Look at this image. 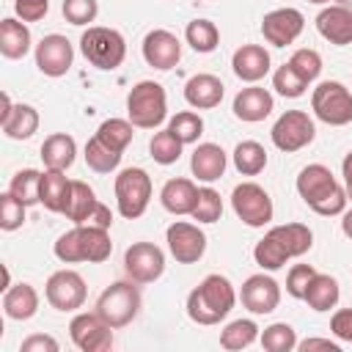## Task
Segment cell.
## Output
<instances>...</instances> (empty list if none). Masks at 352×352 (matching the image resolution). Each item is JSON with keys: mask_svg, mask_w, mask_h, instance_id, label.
<instances>
[{"mask_svg": "<svg viewBox=\"0 0 352 352\" xmlns=\"http://www.w3.org/2000/svg\"><path fill=\"white\" fill-rule=\"evenodd\" d=\"M116 204H118V214L126 220L140 217L148 209L151 201V176L143 168H124L116 176Z\"/></svg>", "mask_w": 352, "mask_h": 352, "instance_id": "obj_6", "label": "cell"}, {"mask_svg": "<svg viewBox=\"0 0 352 352\" xmlns=\"http://www.w3.org/2000/svg\"><path fill=\"white\" fill-rule=\"evenodd\" d=\"M308 3H316V6H324V3H330V0H308Z\"/></svg>", "mask_w": 352, "mask_h": 352, "instance_id": "obj_58", "label": "cell"}, {"mask_svg": "<svg viewBox=\"0 0 352 352\" xmlns=\"http://www.w3.org/2000/svg\"><path fill=\"white\" fill-rule=\"evenodd\" d=\"M3 311L8 319L25 322L38 311V292L30 283H14L3 292Z\"/></svg>", "mask_w": 352, "mask_h": 352, "instance_id": "obj_25", "label": "cell"}, {"mask_svg": "<svg viewBox=\"0 0 352 352\" xmlns=\"http://www.w3.org/2000/svg\"><path fill=\"white\" fill-rule=\"evenodd\" d=\"M72 344L82 352H107L113 346V327L94 311V314H74L69 322Z\"/></svg>", "mask_w": 352, "mask_h": 352, "instance_id": "obj_12", "label": "cell"}, {"mask_svg": "<svg viewBox=\"0 0 352 352\" xmlns=\"http://www.w3.org/2000/svg\"><path fill=\"white\" fill-rule=\"evenodd\" d=\"M143 58L151 69L157 72H168L179 63L182 58V41L176 33L165 30V28H154L146 33L143 38Z\"/></svg>", "mask_w": 352, "mask_h": 352, "instance_id": "obj_17", "label": "cell"}, {"mask_svg": "<svg viewBox=\"0 0 352 352\" xmlns=\"http://www.w3.org/2000/svg\"><path fill=\"white\" fill-rule=\"evenodd\" d=\"M52 250H55L58 261H63V264H77V261H82V239H80V226H74V228H69L66 234H60Z\"/></svg>", "mask_w": 352, "mask_h": 352, "instance_id": "obj_46", "label": "cell"}, {"mask_svg": "<svg viewBox=\"0 0 352 352\" xmlns=\"http://www.w3.org/2000/svg\"><path fill=\"white\" fill-rule=\"evenodd\" d=\"M74 63V47L66 36L50 33L36 44V66L47 77H63Z\"/></svg>", "mask_w": 352, "mask_h": 352, "instance_id": "obj_14", "label": "cell"}, {"mask_svg": "<svg viewBox=\"0 0 352 352\" xmlns=\"http://www.w3.org/2000/svg\"><path fill=\"white\" fill-rule=\"evenodd\" d=\"M231 69L242 82H258L270 72V52L261 44H242L231 55Z\"/></svg>", "mask_w": 352, "mask_h": 352, "instance_id": "obj_22", "label": "cell"}, {"mask_svg": "<svg viewBox=\"0 0 352 352\" xmlns=\"http://www.w3.org/2000/svg\"><path fill=\"white\" fill-rule=\"evenodd\" d=\"M69 190H72V182L66 179L63 170H50V168H47V170L41 173V204H44V209L63 214Z\"/></svg>", "mask_w": 352, "mask_h": 352, "instance_id": "obj_30", "label": "cell"}, {"mask_svg": "<svg viewBox=\"0 0 352 352\" xmlns=\"http://www.w3.org/2000/svg\"><path fill=\"white\" fill-rule=\"evenodd\" d=\"M344 190H346V201H349V204H352V184H346V187H344Z\"/></svg>", "mask_w": 352, "mask_h": 352, "instance_id": "obj_57", "label": "cell"}, {"mask_svg": "<svg viewBox=\"0 0 352 352\" xmlns=\"http://www.w3.org/2000/svg\"><path fill=\"white\" fill-rule=\"evenodd\" d=\"M168 129L187 146V143H198V138L204 135V118L192 110H182L168 121Z\"/></svg>", "mask_w": 352, "mask_h": 352, "instance_id": "obj_42", "label": "cell"}, {"mask_svg": "<svg viewBox=\"0 0 352 352\" xmlns=\"http://www.w3.org/2000/svg\"><path fill=\"white\" fill-rule=\"evenodd\" d=\"M182 148H184V143H182L170 129L154 132V138L148 140L151 160H154V162H160V165H173V162L182 157Z\"/></svg>", "mask_w": 352, "mask_h": 352, "instance_id": "obj_40", "label": "cell"}, {"mask_svg": "<svg viewBox=\"0 0 352 352\" xmlns=\"http://www.w3.org/2000/svg\"><path fill=\"white\" fill-rule=\"evenodd\" d=\"M297 192L322 217H333L346 209V190L336 182L333 170L322 162L305 165L297 173Z\"/></svg>", "mask_w": 352, "mask_h": 352, "instance_id": "obj_1", "label": "cell"}, {"mask_svg": "<svg viewBox=\"0 0 352 352\" xmlns=\"http://www.w3.org/2000/svg\"><path fill=\"white\" fill-rule=\"evenodd\" d=\"M330 333H333L338 341L352 344V308H338V311L330 316Z\"/></svg>", "mask_w": 352, "mask_h": 352, "instance_id": "obj_51", "label": "cell"}, {"mask_svg": "<svg viewBox=\"0 0 352 352\" xmlns=\"http://www.w3.org/2000/svg\"><path fill=\"white\" fill-rule=\"evenodd\" d=\"M253 258H256V264L261 267V270H267V272H275V270H280L286 261H289V253L283 250V245L267 231L264 234V239H258L256 242V248H253Z\"/></svg>", "mask_w": 352, "mask_h": 352, "instance_id": "obj_39", "label": "cell"}, {"mask_svg": "<svg viewBox=\"0 0 352 352\" xmlns=\"http://www.w3.org/2000/svg\"><path fill=\"white\" fill-rule=\"evenodd\" d=\"M341 173H344V182L352 184V151L344 157V162H341Z\"/></svg>", "mask_w": 352, "mask_h": 352, "instance_id": "obj_56", "label": "cell"}, {"mask_svg": "<svg viewBox=\"0 0 352 352\" xmlns=\"http://www.w3.org/2000/svg\"><path fill=\"white\" fill-rule=\"evenodd\" d=\"M236 302V292L226 275H206L190 294H187V316L198 324H217L231 314Z\"/></svg>", "mask_w": 352, "mask_h": 352, "instance_id": "obj_2", "label": "cell"}, {"mask_svg": "<svg viewBox=\"0 0 352 352\" xmlns=\"http://www.w3.org/2000/svg\"><path fill=\"white\" fill-rule=\"evenodd\" d=\"M3 135L11 140H28L38 129V110L33 104H14L8 94H3V113H0Z\"/></svg>", "mask_w": 352, "mask_h": 352, "instance_id": "obj_18", "label": "cell"}, {"mask_svg": "<svg viewBox=\"0 0 352 352\" xmlns=\"http://www.w3.org/2000/svg\"><path fill=\"white\" fill-rule=\"evenodd\" d=\"M74 157H77V143H74L72 135L55 132V135L44 138V143H41V162H44V168L66 170V168H72Z\"/></svg>", "mask_w": 352, "mask_h": 352, "instance_id": "obj_27", "label": "cell"}, {"mask_svg": "<svg viewBox=\"0 0 352 352\" xmlns=\"http://www.w3.org/2000/svg\"><path fill=\"white\" fill-rule=\"evenodd\" d=\"M272 88H275L280 96H286V99H297V96L305 94L308 82H305L289 63H283V66H278L275 74H272Z\"/></svg>", "mask_w": 352, "mask_h": 352, "instance_id": "obj_45", "label": "cell"}, {"mask_svg": "<svg viewBox=\"0 0 352 352\" xmlns=\"http://www.w3.org/2000/svg\"><path fill=\"white\" fill-rule=\"evenodd\" d=\"M25 204L19 198H14L8 190L0 195V228L3 231H16L25 223Z\"/></svg>", "mask_w": 352, "mask_h": 352, "instance_id": "obj_47", "label": "cell"}, {"mask_svg": "<svg viewBox=\"0 0 352 352\" xmlns=\"http://www.w3.org/2000/svg\"><path fill=\"white\" fill-rule=\"evenodd\" d=\"M297 349L300 352H314V349H324V352H341V346L330 338H305V341H297Z\"/></svg>", "mask_w": 352, "mask_h": 352, "instance_id": "obj_54", "label": "cell"}, {"mask_svg": "<svg viewBox=\"0 0 352 352\" xmlns=\"http://www.w3.org/2000/svg\"><path fill=\"white\" fill-rule=\"evenodd\" d=\"M231 110H234V116H236L239 121H245V124H258V121H264V118L275 110V99H272V94H270L267 88H261V85H248V88H242V91L234 96Z\"/></svg>", "mask_w": 352, "mask_h": 352, "instance_id": "obj_20", "label": "cell"}, {"mask_svg": "<svg viewBox=\"0 0 352 352\" xmlns=\"http://www.w3.org/2000/svg\"><path fill=\"white\" fill-rule=\"evenodd\" d=\"M80 239H82V261L88 264H102L113 253L110 242V228H96V226H80Z\"/></svg>", "mask_w": 352, "mask_h": 352, "instance_id": "obj_31", "label": "cell"}, {"mask_svg": "<svg viewBox=\"0 0 352 352\" xmlns=\"http://www.w3.org/2000/svg\"><path fill=\"white\" fill-rule=\"evenodd\" d=\"M316 275V270L311 264H294L286 275V292L294 297V300H302L305 297V289L311 283V278Z\"/></svg>", "mask_w": 352, "mask_h": 352, "instance_id": "obj_49", "label": "cell"}, {"mask_svg": "<svg viewBox=\"0 0 352 352\" xmlns=\"http://www.w3.org/2000/svg\"><path fill=\"white\" fill-rule=\"evenodd\" d=\"M168 116L165 88L154 80H140L126 96V118L138 129H157Z\"/></svg>", "mask_w": 352, "mask_h": 352, "instance_id": "obj_3", "label": "cell"}, {"mask_svg": "<svg viewBox=\"0 0 352 352\" xmlns=\"http://www.w3.org/2000/svg\"><path fill=\"white\" fill-rule=\"evenodd\" d=\"M338 3H341V6H346V3H352V0H338Z\"/></svg>", "mask_w": 352, "mask_h": 352, "instance_id": "obj_59", "label": "cell"}, {"mask_svg": "<svg viewBox=\"0 0 352 352\" xmlns=\"http://www.w3.org/2000/svg\"><path fill=\"white\" fill-rule=\"evenodd\" d=\"M124 272L135 283H154L165 272V253L154 242H132L124 253Z\"/></svg>", "mask_w": 352, "mask_h": 352, "instance_id": "obj_11", "label": "cell"}, {"mask_svg": "<svg viewBox=\"0 0 352 352\" xmlns=\"http://www.w3.org/2000/svg\"><path fill=\"white\" fill-rule=\"evenodd\" d=\"M231 206H234L236 217H239L245 226H250V228L267 226V223L272 220V212H275L270 192H267L261 184H256V182H242V184H236L234 192H231Z\"/></svg>", "mask_w": 352, "mask_h": 352, "instance_id": "obj_9", "label": "cell"}, {"mask_svg": "<svg viewBox=\"0 0 352 352\" xmlns=\"http://www.w3.org/2000/svg\"><path fill=\"white\" fill-rule=\"evenodd\" d=\"M239 300L242 305L256 314V316H264V314H272L280 302V286L272 275H264V272H256L250 275L245 283H242V292H239Z\"/></svg>", "mask_w": 352, "mask_h": 352, "instance_id": "obj_16", "label": "cell"}, {"mask_svg": "<svg viewBox=\"0 0 352 352\" xmlns=\"http://www.w3.org/2000/svg\"><path fill=\"white\" fill-rule=\"evenodd\" d=\"M165 242L179 264H195L206 253V234L198 228V223H187V220L170 223L165 231Z\"/></svg>", "mask_w": 352, "mask_h": 352, "instance_id": "obj_13", "label": "cell"}, {"mask_svg": "<svg viewBox=\"0 0 352 352\" xmlns=\"http://www.w3.org/2000/svg\"><path fill=\"white\" fill-rule=\"evenodd\" d=\"M228 157L217 143H198L192 157H190V170L198 182H217L226 173Z\"/></svg>", "mask_w": 352, "mask_h": 352, "instance_id": "obj_23", "label": "cell"}, {"mask_svg": "<svg viewBox=\"0 0 352 352\" xmlns=\"http://www.w3.org/2000/svg\"><path fill=\"white\" fill-rule=\"evenodd\" d=\"M311 110L319 121L344 126L352 121V94L338 80H322L311 94Z\"/></svg>", "mask_w": 352, "mask_h": 352, "instance_id": "obj_7", "label": "cell"}, {"mask_svg": "<svg viewBox=\"0 0 352 352\" xmlns=\"http://www.w3.org/2000/svg\"><path fill=\"white\" fill-rule=\"evenodd\" d=\"M305 28V19L297 8H275L270 14H264L261 19V36L267 44L272 47H289L297 41V36L302 33Z\"/></svg>", "mask_w": 352, "mask_h": 352, "instance_id": "obj_15", "label": "cell"}, {"mask_svg": "<svg viewBox=\"0 0 352 352\" xmlns=\"http://www.w3.org/2000/svg\"><path fill=\"white\" fill-rule=\"evenodd\" d=\"M270 234L283 245V250L289 253V258L305 256V253L314 248V234H311V228H308V226H302V223L275 226V228H270Z\"/></svg>", "mask_w": 352, "mask_h": 352, "instance_id": "obj_29", "label": "cell"}, {"mask_svg": "<svg viewBox=\"0 0 352 352\" xmlns=\"http://www.w3.org/2000/svg\"><path fill=\"white\" fill-rule=\"evenodd\" d=\"M96 14H99V3L96 0H63V16H66L69 25L82 28V25L94 22Z\"/></svg>", "mask_w": 352, "mask_h": 352, "instance_id": "obj_48", "label": "cell"}, {"mask_svg": "<svg viewBox=\"0 0 352 352\" xmlns=\"http://www.w3.org/2000/svg\"><path fill=\"white\" fill-rule=\"evenodd\" d=\"M94 135L102 138L107 146H113L116 151L124 154V148H126V146L132 143V138H135V124H132L129 118H107V121L99 124V129H96Z\"/></svg>", "mask_w": 352, "mask_h": 352, "instance_id": "obj_38", "label": "cell"}, {"mask_svg": "<svg viewBox=\"0 0 352 352\" xmlns=\"http://www.w3.org/2000/svg\"><path fill=\"white\" fill-rule=\"evenodd\" d=\"M85 223H88V226H96V228H110V226H113V212L99 201V204L94 206V212L88 214ZM85 223H82V226H85Z\"/></svg>", "mask_w": 352, "mask_h": 352, "instance_id": "obj_53", "label": "cell"}, {"mask_svg": "<svg viewBox=\"0 0 352 352\" xmlns=\"http://www.w3.org/2000/svg\"><path fill=\"white\" fill-rule=\"evenodd\" d=\"M80 52L85 55V60L91 66H96L102 72H113L126 58V41L118 30L94 25L80 36Z\"/></svg>", "mask_w": 352, "mask_h": 352, "instance_id": "obj_4", "label": "cell"}, {"mask_svg": "<svg viewBox=\"0 0 352 352\" xmlns=\"http://www.w3.org/2000/svg\"><path fill=\"white\" fill-rule=\"evenodd\" d=\"M223 214V198L217 190L212 187H201L198 190V201H195V209H192V220L198 223H217Z\"/></svg>", "mask_w": 352, "mask_h": 352, "instance_id": "obj_43", "label": "cell"}, {"mask_svg": "<svg viewBox=\"0 0 352 352\" xmlns=\"http://www.w3.org/2000/svg\"><path fill=\"white\" fill-rule=\"evenodd\" d=\"M261 346H264L267 352H292V349H297V333H294L292 324L275 322V324L264 327V333H261Z\"/></svg>", "mask_w": 352, "mask_h": 352, "instance_id": "obj_41", "label": "cell"}, {"mask_svg": "<svg viewBox=\"0 0 352 352\" xmlns=\"http://www.w3.org/2000/svg\"><path fill=\"white\" fill-rule=\"evenodd\" d=\"M184 38L195 52H214L220 44V30L212 19H192L184 28Z\"/></svg>", "mask_w": 352, "mask_h": 352, "instance_id": "obj_37", "label": "cell"}, {"mask_svg": "<svg viewBox=\"0 0 352 352\" xmlns=\"http://www.w3.org/2000/svg\"><path fill=\"white\" fill-rule=\"evenodd\" d=\"M8 192L14 198H19L25 206L41 204V170H36V168L16 170L11 176V182H8Z\"/></svg>", "mask_w": 352, "mask_h": 352, "instance_id": "obj_34", "label": "cell"}, {"mask_svg": "<svg viewBox=\"0 0 352 352\" xmlns=\"http://www.w3.org/2000/svg\"><path fill=\"white\" fill-rule=\"evenodd\" d=\"M85 162H88V168L94 170V173H110V170H116L118 168V162H121V151H116L113 146H107L102 138H91L88 143H85Z\"/></svg>", "mask_w": 352, "mask_h": 352, "instance_id": "obj_36", "label": "cell"}, {"mask_svg": "<svg viewBox=\"0 0 352 352\" xmlns=\"http://www.w3.org/2000/svg\"><path fill=\"white\" fill-rule=\"evenodd\" d=\"M338 297H341V289H338V280L333 278V275H327V272H316L314 278H311V283H308V289H305V302H308V308L311 311H319V314H324V311H330V308H336L338 305Z\"/></svg>", "mask_w": 352, "mask_h": 352, "instance_id": "obj_28", "label": "cell"}, {"mask_svg": "<svg viewBox=\"0 0 352 352\" xmlns=\"http://www.w3.org/2000/svg\"><path fill=\"white\" fill-rule=\"evenodd\" d=\"M198 190L201 187H195V182L190 179H168L160 190V201L170 214H192Z\"/></svg>", "mask_w": 352, "mask_h": 352, "instance_id": "obj_24", "label": "cell"}, {"mask_svg": "<svg viewBox=\"0 0 352 352\" xmlns=\"http://www.w3.org/2000/svg\"><path fill=\"white\" fill-rule=\"evenodd\" d=\"M316 30L324 41L336 44V47H346L352 44V8L349 6H327L316 14Z\"/></svg>", "mask_w": 352, "mask_h": 352, "instance_id": "obj_19", "label": "cell"}, {"mask_svg": "<svg viewBox=\"0 0 352 352\" xmlns=\"http://www.w3.org/2000/svg\"><path fill=\"white\" fill-rule=\"evenodd\" d=\"M50 8V0H14V11L22 22H38L44 19Z\"/></svg>", "mask_w": 352, "mask_h": 352, "instance_id": "obj_50", "label": "cell"}, {"mask_svg": "<svg viewBox=\"0 0 352 352\" xmlns=\"http://www.w3.org/2000/svg\"><path fill=\"white\" fill-rule=\"evenodd\" d=\"M44 297H47V302L55 311L72 314V311H77V308L85 305L88 286H85V280H82L80 272H74V270H58V272H52L47 278Z\"/></svg>", "mask_w": 352, "mask_h": 352, "instance_id": "obj_10", "label": "cell"}, {"mask_svg": "<svg viewBox=\"0 0 352 352\" xmlns=\"http://www.w3.org/2000/svg\"><path fill=\"white\" fill-rule=\"evenodd\" d=\"M96 204H99V201H96L94 187H88L85 182H72V190H69L63 214H66V220H72L74 226H82V223L88 220V214L94 212Z\"/></svg>", "mask_w": 352, "mask_h": 352, "instance_id": "obj_32", "label": "cell"}, {"mask_svg": "<svg viewBox=\"0 0 352 352\" xmlns=\"http://www.w3.org/2000/svg\"><path fill=\"white\" fill-rule=\"evenodd\" d=\"M58 341L47 333H33L19 344V352H58Z\"/></svg>", "mask_w": 352, "mask_h": 352, "instance_id": "obj_52", "label": "cell"}, {"mask_svg": "<svg viewBox=\"0 0 352 352\" xmlns=\"http://www.w3.org/2000/svg\"><path fill=\"white\" fill-rule=\"evenodd\" d=\"M140 305L143 300H140V289L135 286V280H116L99 294L96 314L113 330H118V327H126L140 314Z\"/></svg>", "mask_w": 352, "mask_h": 352, "instance_id": "obj_5", "label": "cell"}, {"mask_svg": "<svg viewBox=\"0 0 352 352\" xmlns=\"http://www.w3.org/2000/svg\"><path fill=\"white\" fill-rule=\"evenodd\" d=\"M258 338V324L253 319H234L220 330V346L228 352L248 349Z\"/></svg>", "mask_w": 352, "mask_h": 352, "instance_id": "obj_35", "label": "cell"}, {"mask_svg": "<svg viewBox=\"0 0 352 352\" xmlns=\"http://www.w3.org/2000/svg\"><path fill=\"white\" fill-rule=\"evenodd\" d=\"M234 168L242 176H258L267 168V148L258 140H242L234 148Z\"/></svg>", "mask_w": 352, "mask_h": 352, "instance_id": "obj_33", "label": "cell"}, {"mask_svg": "<svg viewBox=\"0 0 352 352\" xmlns=\"http://www.w3.org/2000/svg\"><path fill=\"white\" fill-rule=\"evenodd\" d=\"M341 231H344V236L352 239V209H344L341 212Z\"/></svg>", "mask_w": 352, "mask_h": 352, "instance_id": "obj_55", "label": "cell"}, {"mask_svg": "<svg viewBox=\"0 0 352 352\" xmlns=\"http://www.w3.org/2000/svg\"><path fill=\"white\" fill-rule=\"evenodd\" d=\"M30 30L25 22L14 19V16H6L0 22V55L8 58V60H19L30 52Z\"/></svg>", "mask_w": 352, "mask_h": 352, "instance_id": "obj_26", "label": "cell"}, {"mask_svg": "<svg viewBox=\"0 0 352 352\" xmlns=\"http://www.w3.org/2000/svg\"><path fill=\"white\" fill-rule=\"evenodd\" d=\"M305 82H314L319 74H322V55L316 52V50H311V47H302V50H294L292 52V58L286 60Z\"/></svg>", "mask_w": 352, "mask_h": 352, "instance_id": "obj_44", "label": "cell"}, {"mask_svg": "<svg viewBox=\"0 0 352 352\" xmlns=\"http://www.w3.org/2000/svg\"><path fill=\"white\" fill-rule=\"evenodd\" d=\"M275 148L286 151V154H294L300 148H305L308 143H314L316 138V126H314V118L305 113V110H286L283 116H278V121L272 124V132H270Z\"/></svg>", "mask_w": 352, "mask_h": 352, "instance_id": "obj_8", "label": "cell"}, {"mask_svg": "<svg viewBox=\"0 0 352 352\" xmlns=\"http://www.w3.org/2000/svg\"><path fill=\"white\" fill-rule=\"evenodd\" d=\"M223 94H226V85L220 77L214 74H192L187 82H184V99L190 107L195 110H212L223 102Z\"/></svg>", "mask_w": 352, "mask_h": 352, "instance_id": "obj_21", "label": "cell"}]
</instances>
